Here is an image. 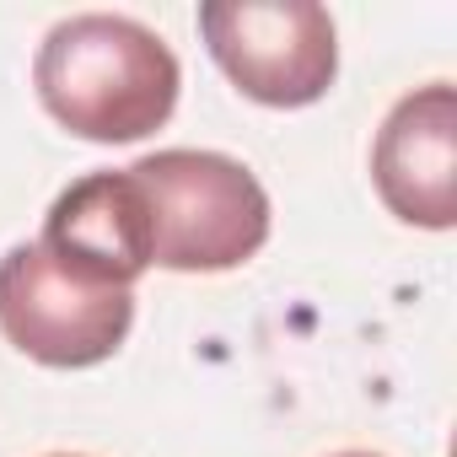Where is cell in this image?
<instances>
[{"mask_svg":"<svg viewBox=\"0 0 457 457\" xmlns=\"http://www.w3.org/2000/svg\"><path fill=\"white\" fill-rule=\"evenodd\" d=\"M135 323V291L97 286L38 243H17L0 259V334L38 366H97L108 361Z\"/></svg>","mask_w":457,"mask_h":457,"instance_id":"4","label":"cell"},{"mask_svg":"<svg viewBox=\"0 0 457 457\" xmlns=\"http://www.w3.org/2000/svg\"><path fill=\"white\" fill-rule=\"evenodd\" d=\"M371 178L382 204L403 226L446 232L457 220V92L430 81L382 119L371 145Z\"/></svg>","mask_w":457,"mask_h":457,"instance_id":"5","label":"cell"},{"mask_svg":"<svg viewBox=\"0 0 457 457\" xmlns=\"http://www.w3.org/2000/svg\"><path fill=\"white\" fill-rule=\"evenodd\" d=\"M151 215V264L220 275L270 243L264 183L220 151H156L129 167Z\"/></svg>","mask_w":457,"mask_h":457,"instance_id":"2","label":"cell"},{"mask_svg":"<svg viewBox=\"0 0 457 457\" xmlns=\"http://www.w3.org/2000/svg\"><path fill=\"white\" fill-rule=\"evenodd\" d=\"M33 87L60 129L92 145H124L172 119L183 71L151 28L108 12H81L49 28L33 60Z\"/></svg>","mask_w":457,"mask_h":457,"instance_id":"1","label":"cell"},{"mask_svg":"<svg viewBox=\"0 0 457 457\" xmlns=\"http://www.w3.org/2000/svg\"><path fill=\"white\" fill-rule=\"evenodd\" d=\"M38 248L97 286L135 291V280L151 270V215L129 167L71 183L49 204Z\"/></svg>","mask_w":457,"mask_h":457,"instance_id":"6","label":"cell"},{"mask_svg":"<svg viewBox=\"0 0 457 457\" xmlns=\"http://www.w3.org/2000/svg\"><path fill=\"white\" fill-rule=\"evenodd\" d=\"M334 457H382V452H334Z\"/></svg>","mask_w":457,"mask_h":457,"instance_id":"7","label":"cell"},{"mask_svg":"<svg viewBox=\"0 0 457 457\" xmlns=\"http://www.w3.org/2000/svg\"><path fill=\"white\" fill-rule=\"evenodd\" d=\"M49 457H81V452H49Z\"/></svg>","mask_w":457,"mask_h":457,"instance_id":"8","label":"cell"},{"mask_svg":"<svg viewBox=\"0 0 457 457\" xmlns=\"http://www.w3.org/2000/svg\"><path fill=\"white\" fill-rule=\"evenodd\" d=\"M199 33L226 81L264 108H307L339 76L334 17L312 0H210Z\"/></svg>","mask_w":457,"mask_h":457,"instance_id":"3","label":"cell"}]
</instances>
